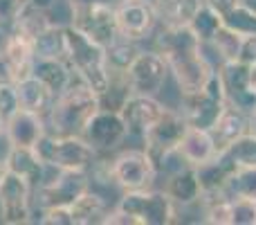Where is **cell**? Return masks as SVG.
I'll list each match as a JSON object with an SVG mask.
<instances>
[{
	"label": "cell",
	"mask_w": 256,
	"mask_h": 225,
	"mask_svg": "<svg viewBox=\"0 0 256 225\" xmlns=\"http://www.w3.org/2000/svg\"><path fill=\"white\" fill-rule=\"evenodd\" d=\"M52 25H54V23L50 21L48 12L34 7L30 0H22L20 9H18V14H16V25H14V30L20 32V34H25L27 39L34 41L36 36H40L45 30H48V27H52Z\"/></svg>",
	"instance_id": "obj_26"
},
{
	"label": "cell",
	"mask_w": 256,
	"mask_h": 225,
	"mask_svg": "<svg viewBox=\"0 0 256 225\" xmlns=\"http://www.w3.org/2000/svg\"><path fill=\"white\" fill-rule=\"evenodd\" d=\"M128 135L130 133H128V126L124 117H122V113L106 111V108H99L84 131V137L97 149V153L99 151L106 153V151L117 149Z\"/></svg>",
	"instance_id": "obj_14"
},
{
	"label": "cell",
	"mask_w": 256,
	"mask_h": 225,
	"mask_svg": "<svg viewBox=\"0 0 256 225\" xmlns=\"http://www.w3.org/2000/svg\"><path fill=\"white\" fill-rule=\"evenodd\" d=\"M168 63L158 50H140L126 70V79L132 95H153L158 97L168 81Z\"/></svg>",
	"instance_id": "obj_8"
},
{
	"label": "cell",
	"mask_w": 256,
	"mask_h": 225,
	"mask_svg": "<svg viewBox=\"0 0 256 225\" xmlns=\"http://www.w3.org/2000/svg\"><path fill=\"white\" fill-rule=\"evenodd\" d=\"M178 155L189 167H198V164L216 158L218 153H216V144H214L212 133L207 128L186 126L184 135L180 140V146H178Z\"/></svg>",
	"instance_id": "obj_19"
},
{
	"label": "cell",
	"mask_w": 256,
	"mask_h": 225,
	"mask_svg": "<svg viewBox=\"0 0 256 225\" xmlns=\"http://www.w3.org/2000/svg\"><path fill=\"white\" fill-rule=\"evenodd\" d=\"M164 104L160 102L153 95H130L124 102V106L120 108L122 117H124L128 133H135V135H144L153 122L164 113Z\"/></svg>",
	"instance_id": "obj_15"
},
{
	"label": "cell",
	"mask_w": 256,
	"mask_h": 225,
	"mask_svg": "<svg viewBox=\"0 0 256 225\" xmlns=\"http://www.w3.org/2000/svg\"><path fill=\"white\" fill-rule=\"evenodd\" d=\"M90 189L88 171H58L52 180L43 182L36 191L40 209L52 207V205H72L84 191Z\"/></svg>",
	"instance_id": "obj_13"
},
{
	"label": "cell",
	"mask_w": 256,
	"mask_h": 225,
	"mask_svg": "<svg viewBox=\"0 0 256 225\" xmlns=\"http://www.w3.org/2000/svg\"><path fill=\"white\" fill-rule=\"evenodd\" d=\"M117 209L135 216L140 225H171L178 223L176 203L168 198L166 191L158 189H132L124 191L117 203Z\"/></svg>",
	"instance_id": "obj_5"
},
{
	"label": "cell",
	"mask_w": 256,
	"mask_h": 225,
	"mask_svg": "<svg viewBox=\"0 0 256 225\" xmlns=\"http://www.w3.org/2000/svg\"><path fill=\"white\" fill-rule=\"evenodd\" d=\"M254 86H256V68H254Z\"/></svg>",
	"instance_id": "obj_46"
},
{
	"label": "cell",
	"mask_w": 256,
	"mask_h": 225,
	"mask_svg": "<svg viewBox=\"0 0 256 225\" xmlns=\"http://www.w3.org/2000/svg\"><path fill=\"white\" fill-rule=\"evenodd\" d=\"M227 99L225 90H222V81L218 70L214 72V77L209 79V84L204 86L200 93L194 95H180V108L184 122L189 126L196 128H212L216 124V119L220 117V113L225 111Z\"/></svg>",
	"instance_id": "obj_6"
},
{
	"label": "cell",
	"mask_w": 256,
	"mask_h": 225,
	"mask_svg": "<svg viewBox=\"0 0 256 225\" xmlns=\"http://www.w3.org/2000/svg\"><path fill=\"white\" fill-rule=\"evenodd\" d=\"M4 167H7V171L30 180L32 185L43 180L45 173V162L38 158L36 149H27V146H12L7 158H4Z\"/></svg>",
	"instance_id": "obj_23"
},
{
	"label": "cell",
	"mask_w": 256,
	"mask_h": 225,
	"mask_svg": "<svg viewBox=\"0 0 256 225\" xmlns=\"http://www.w3.org/2000/svg\"><path fill=\"white\" fill-rule=\"evenodd\" d=\"M250 128V115L240 108L227 104L225 111L220 113V117L216 119L209 133L214 137V144H216V153H225L240 135H245Z\"/></svg>",
	"instance_id": "obj_17"
},
{
	"label": "cell",
	"mask_w": 256,
	"mask_h": 225,
	"mask_svg": "<svg viewBox=\"0 0 256 225\" xmlns=\"http://www.w3.org/2000/svg\"><path fill=\"white\" fill-rule=\"evenodd\" d=\"M34 7H38V9H43V12H50V9L56 5V0H30Z\"/></svg>",
	"instance_id": "obj_41"
},
{
	"label": "cell",
	"mask_w": 256,
	"mask_h": 225,
	"mask_svg": "<svg viewBox=\"0 0 256 225\" xmlns=\"http://www.w3.org/2000/svg\"><path fill=\"white\" fill-rule=\"evenodd\" d=\"M32 75L38 77L45 86L56 95H61L68 86L72 84V68L63 59H48V57H34V66H32Z\"/></svg>",
	"instance_id": "obj_22"
},
{
	"label": "cell",
	"mask_w": 256,
	"mask_h": 225,
	"mask_svg": "<svg viewBox=\"0 0 256 225\" xmlns=\"http://www.w3.org/2000/svg\"><path fill=\"white\" fill-rule=\"evenodd\" d=\"M194 169H196V176H198L202 196H214V194H222L225 191L227 180L236 171V164L225 153H218L216 158L207 160V162L198 164Z\"/></svg>",
	"instance_id": "obj_20"
},
{
	"label": "cell",
	"mask_w": 256,
	"mask_h": 225,
	"mask_svg": "<svg viewBox=\"0 0 256 225\" xmlns=\"http://www.w3.org/2000/svg\"><path fill=\"white\" fill-rule=\"evenodd\" d=\"M232 225H256V198H232Z\"/></svg>",
	"instance_id": "obj_33"
},
{
	"label": "cell",
	"mask_w": 256,
	"mask_h": 225,
	"mask_svg": "<svg viewBox=\"0 0 256 225\" xmlns=\"http://www.w3.org/2000/svg\"><path fill=\"white\" fill-rule=\"evenodd\" d=\"M104 223L106 225H140L135 216H130V214L122 212V209H112V212L106 214V218H104Z\"/></svg>",
	"instance_id": "obj_40"
},
{
	"label": "cell",
	"mask_w": 256,
	"mask_h": 225,
	"mask_svg": "<svg viewBox=\"0 0 256 225\" xmlns=\"http://www.w3.org/2000/svg\"><path fill=\"white\" fill-rule=\"evenodd\" d=\"M220 25H222V18L202 3V7L198 9V14L194 16V21H191L189 27L200 43H209V41L216 36V32L220 30Z\"/></svg>",
	"instance_id": "obj_30"
},
{
	"label": "cell",
	"mask_w": 256,
	"mask_h": 225,
	"mask_svg": "<svg viewBox=\"0 0 256 225\" xmlns=\"http://www.w3.org/2000/svg\"><path fill=\"white\" fill-rule=\"evenodd\" d=\"M204 5H207L209 9H214V12L218 14L220 18H225L230 12H234L236 7H238L243 0H202Z\"/></svg>",
	"instance_id": "obj_39"
},
{
	"label": "cell",
	"mask_w": 256,
	"mask_h": 225,
	"mask_svg": "<svg viewBox=\"0 0 256 225\" xmlns=\"http://www.w3.org/2000/svg\"><path fill=\"white\" fill-rule=\"evenodd\" d=\"M34 57L63 59L66 61V41H63V25H52L34 39Z\"/></svg>",
	"instance_id": "obj_27"
},
{
	"label": "cell",
	"mask_w": 256,
	"mask_h": 225,
	"mask_svg": "<svg viewBox=\"0 0 256 225\" xmlns=\"http://www.w3.org/2000/svg\"><path fill=\"white\" fill-rule=\"evenodd\" d=\"M32 182L7 171L0 180V221L4 225H22L32 221Z\"/></svg>",
	"instance_id": "obj_11"
},
{
	"label": "cell",
	"mask_w": 256,
	"mask_h": 225,
	"mask_svg": "<svg viewBox=\"0 0 256 225\" xmlns=\"http://www.w3.org/2000/svg\"><path fill=\"white\" fill-rule=\"evenodd\" d=\"M99 108V95L81 79L79 84L72 81L50 106V131L54 135H84L88 122Z\"/></svg>",
	"instance_id": "obj_2"
},
{
	"label": "cell",
	"mask_w": 256,
	"mask_h": 225,
	"mask_svg": "<svg viewBox=\"0 0 256 225\" xmlns=\"http://www.w3.org/2000/svg\"><path fill=\"white\" fill-rule=\"evenodd\" d=\"M140 45L130 39H124V36H117L110 45L106 48V57H108V66L110 70H120V72H126L128 66L132 63V59L140 54Z\"/></svg>",
	"instance_id": "obj_28"
},
{
	"label": "cell",
	"mask_w": 256,
	"mask_h": 225,
	"mask_svg": "<svg viewBox=\"0 0 256 225\" xmlns=\"http://www.w3.org/2000/svg\"><path fill=\"white\" fill-rule=\"evenodd\" d=\"M248 133L256 135V108H254L252 113H250V128H248Z\"/></svg>",
	"instance_id": "obj_42"
},
{
	"label": "cell",
	"mask_w": 256,
	"mask_h": 225,
	"mask_svg": "<svg viewBox=\"0 0 256 225\" xmlns=\"http://www.w3.org/2000/svg\"><path fill=\"white\" fill-rule=\"evenodd\" d=\"M218 75L222 81L227 104L240 108L245 113H252L256 108V86H254V68L245 66L240 61H227L218 68Z\"/></svg>",
	"instance_id": "obj_12"
},
{
	"label": "cell",
	"mask_w": 256,
	"mask_h": 225,
	"mask_svg": "<svg viewBox=\"0 0 256 225\" xmlns=\"http://www.w3.org/2000/svg\"><path fill=\"white\" fill-rule=\"evenodd\" d=\"M164 191L168 194V198H171L173 203L182 205V207L196 205L202 198V189H200L196 169L189 167V164H182V167L168 171L166 182H164Z\"/></svg>",
	"instance_id": "obj_18"
},
{
	"label": "cell",
	"mask_w": 256,
	"mask_h": 225,
	"mask_svg": "<svg viewBox=\"0 0 256 225\" xmlns=\"http://www.w3.org/2000/svg\"><path fill=\"white\" fill-rule=\"evenodd\" d=\"M186 126L189 124L184 122V117L178 108H164V113L155 119L153 126L142 135L144 149L148 151L153 162L158 164V171H162L164 164L178 153V146H180Z\"/></svg>",
	"instance_id": "obj_4"
},
{
	"label": "cell",
	"mask_w": 256,
	"mask_h": 225,
	"mask_svg": "<svg viewBox=\"0 0 256 225\" xmlns=\"http://www.w3.org/2000/svg\"><path fill=\"white\" fill-rule=\"evenodd\" d=\"M40 223H45V225H74L70 205H52V207H45Z\"/></svg>",
	"instance_id": "obj_35"
},
{
	"label": "cell",
	"mask_w": 256,
	"mask_h": 225,
	"mask_svg": "<svg viewBox=\"0 0 256 225\" xmlns=\"http://www.w3.org/2000/svg\"><path fill=\"white\" fill-rule=\"evenodd\" d=\"M222 25H227L230 30L238 32L240 36H250L256 34V12H252L250 7H245L243 3L230 12L225 18H222Z\"/></svg>",
	"instance_id": "obj_32"
},
{
	"label": "cell",
	"mask_w": 256,
	"mask_h": 225,
	"mask_svg": "<svg viewBox=\"0 0 256 225\" xmlns=\"http://www.w3.org/2000/svg\"><path fill=\"white\" fill-rule=\"evenodd\" d=\"M36 153L45 167L58 171H88L97 160V149L84 135H54L45 133L36 142Z\"/></svg>",
	"instance_id": "obj_3"
},
{
	"label": "cell",
	"mask_w": 256,
	"mask_h": 225,
	"mask_svg": "<svg viewBox=\"0 0 256 225\" xmlns=\"http://www.w3.org/2000/svg\"><path fill=\"white\" fill-rule=\"evenodd\" d=\"M162 27H189L202 0H150Z\"/></svg>",
	"instance_id": "obj_21"
},
{
	"label": "cell",
	"mask_w": 256,
	"mask_h": 225,
	"mask_svg": "<svg viewBox=\"0 0 256 225\" xmlns=\"http://www.w3.org/2000/svg\"><path fill=\"white\" fill-rule=\"evenodd\" d=\"M16 93H18V104H20V108L32 111V113H38V115L50 113L54 93L38 79V77L30 75V77H25V79H20L16 84Z\"/></svg>",
	"instance_id": "obj_24"
},
{
	"label": "cell",
	"mask_w": 256,
	"mask_h": 225,
	"mask_svg": "<svg viewBox=\"0 0 256 225\" xmlns=\"http://www.w3.org/2000/svg\"><path fill=\"white\" fill-rule=\"evenodd\" d=\"M63 41H66V61L72 72L97 95H102L110 81L106 48L88 39L74 25H63Z\"/></svg>",
	"instance_id": "obj_1"
},
{
	"label": "cell",
	"mask_w": 256,
	"mask_h": 225,
	"mask_svg": "<svg viewBox=\"0 0 256 225\" xmlns=\"http://www.w3.org/2000/svg\"><path fill=\"white\" fill-rule=\"evenodd\" d=\"M240 43H243V36L238 32L230 30L227 25H220V30L216 32L209 45L214 48V52L218 54L222 63L227 61H238V54H240Z\"/></svg>",
	"instance_id": "obj_29"
},
{
	"label": "cell",
	"mask_w": 256,
	"mask_h": 225,
	"mask_svg": "<svg viewBox=\"0 0 256 225\" xmlns=\"http://www.w3.org/2000/svg\"><path fill=\"white\" fill-rule=\"evenodd\" d=\"M18 108H20V104H18L16 84H0V117H2V122H7Z\"/></svg>",
	"instance_id": "obj_34"
},
{
	"label": "cell",
	"mask_w": 256,
	"mask_h": 225,
	"mask_svg": "<svg viewBox=\"0 0 256 225\" xmlns=\"http://www.w3.org/2000/svg\"><path fill=\"white\" fill-rule=\"evenodd\" d=\"M243 5L245 7H250L252 12H256V0H243Z\"/></svg>",
	"instance_id": "obj_43"
},
{
	"label": "cell",
	"mask_w": 256,
	"mask_h": 225,
	"mask_svg": "<svg viewBox=\"0 0 256 225\" xmlns=\"http://www.w3.org/2000/svg\"><path fill=\"white\" fill-rule=\"evenodd\" d=\"M4 173H7V167H4V162H0V180H2Z\"/></svg>",
	"instance_id": "obj_44"
},
{
	"label": "cell",
	"mask_w": 256,
	"mask_h": 225,
	"mask_svg": "<svg viewBox=\"0 0 256 225\" xmlns=\"http://www.w3.org/2000/svg\"><path fill=\"white\" fill-rule=\"evenodd\" d=\"M16 81H18L16 68L7 59V54L0 50V84H16Z\"/></svg>",
	"instance_id": "obj_38"
},
{
	"label": "cell",
	"mask_w": 256,
	"mask_h": 225,
	"mask_svg": "<svg viewBox=\"0 0 256 225\" xmlns=\"http://www.w3.org/2000/svg\"><path fill=\"white\" fill-rule=\"evenodd\" d=\"M4 133V122H2V117H0V135Z\"/></svg>",
	"instance_id": "obj_45"
},
{
	"label": "cell",
	"mask_w": 256,
	"mask_h": 225,
	"mask_svg": "<svg viewBox=\"0 0 256 225\" xmlns=\"http://www.w3.org/2000/svg\"><path fill=\"white\" fill-rule=\"evenodd\" d=\"M72 209V221L74 225H97V223H104L106 214L110 212L104 200V196H99L97 191H84L74 203L70 205Z\"/></svg>",
	"instance_id": "obj_25"
},
{
	"label": "cell",
	"mask_w": 256,
	"mask_h": 225,
	"mask_svg": "<svg viewBox=\"0 0 256 225\" xmlns=\"http://www.w3.org/2000/svg\"><path fill=\"white\" fill-rule=\"evenodd\" d=\"M22 0H0V32L9 34L16 25V14L20 9Z\"/></svg>",
	"instance_id": "obj_36"
},
{
	"label": "cell",
	"mask_w": 256,
	"mask_h": 225,
	"mask_svg": "<svg viewBox=\"0 0 256 225\" xmlns=\"http://www.w3.org/2000/svg\"><path fill=\"white\" fill-rule=\"evenodd\" d=\"M115 5L117 3H94V5H88V7L72 9L70 25H74L76 30L84 32L88 39H92L102 48H108L120 36Z\"/></svg>",
	"instance_id": "obj_9"
},
{
	"label": "cell",
	"mask_w": 256,
	"mask_h": 225,
	"mask_svg": "<svg viewBox=\"0 0 256 225\" xmlns=\"http://www.w3.org/2000/svg\"><path fill=\"white\" fill-rule=\"evenodd\" d=\"M108 178L124 191L148 189L158 178V164L146 149H126L110 162Z\"/></svg>",
	"instance_id": "obj_7"
},
{
	"label": "cell",
	"mask_w": 256,
	"mask_h": 225,
	"mask_svg": "<svg viewBox=\"0 0 256 225\" xmlns=\"http://www.w3.org/2000/svg\"><path fill=\"white\" fill-rule=\"evenodd\" d=\"M115 16L120 34L124 39L135 41V43L150 39L155 27L160 25L150 0H117Z\"/></svg>",
	"instance_id": "obj_10"
},
{
	"label": "cell",
	"mask_w": 256,
	"mask_h": 225,
	"mask_svg": "<svg viewBox=\"0 0 256 225\" xmlns=\"http://www.w3.org/2000/svg\"><path fill=\"white\" fill-rule=\"evenodd\" d=\"M238 61L245 63V66H250V68H256V34L243 36Z\"/></svg>",
	"instance_id": "obj_37"
},
{
	"label": "cell",
	"mask_w": 256,
	"mask_h": 225,
	"mask_svg": "<svg viewBox=\"0 0 256 225\" xmlns=\"http://www.w3.org/2000/svg\"><path fill=\"white\" fill-rule=\"evenodd\" d=\"M48 133V126L43 122V115L18 108L12 117L4 122V135L12 142V146H27L34 149L36 142Z\"/></svg>",
	"instance_id": "obj_16"
},
{
	"label": "cell",
	"mask_w": 256,
	"mask_h": 225,
	"mask_svg": "<svg viewBox=\"0 0 256 225\" xmlns=\"http://www.w3.org/2000/svg\"><path fill=\"white\" fill-rule=\"evenodd\" d=\"M225 155L238 167H256V135L245 133L240 135L230 149L225 151Z\"/></svg>",
	"instance_id": "obj_31"
}]
</instances>
